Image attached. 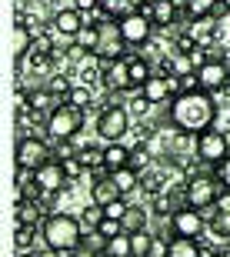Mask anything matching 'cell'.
<instances>
[{
  "mask_svg": "<svg viewBox=\"0 0 230 257\" xmlns=\"http://www.w3.org/2000/svg\"><path fill=\"white\" fill-rule=\"evenodd\" d=\"M167 120H170V127L197 137V134L213 127V120H217V100H213V94H207V90L177 94L170 100V107H167Z\"/></svg>",
  "mask_w": 230,
  "mask_h": 257,
  "instance_id": "obj_1",
  "label": "cell"
},
{
  "mask_svg": "<svg viewBox=\"0 0 230 257\" xmlns=\"http://www.w3.org/2000/svg\"><path fill=\"white\" fill-rule=\"evenodd\" d=\"M84 224H80V217H74V214H50L44 224H40V240H44V247H54L60 250V254H70V250H77L80 244H84Z\"/></svg>",
  "mask_w": 230,
  "mask_h": 257,
  "instance_id": "obj_2",
  "label": "cell"
},
{
  "mask_svg": "<svg viewBox=\"0 0 230 257\" xmlns=\"http://www.w3.org/2000/svg\"><path fill=\"white\" fill-rule=\"evenodd\" d=\"M84 117H87V110H80V107L64 100V104L47 117V127H44V131H47L50 141H70V137H77V134L84 131Z\"/></svg>",
  "mask_w": 230,
  "mask_h": 257,
  "instance_id": "obj_3",
  "label": "cell"
},
{
  "mask_svg": "<svg viewBox=\"0 0 230 257\" xmlns=\"http://www.w3.org/2000/svg\"><path fill=\"white\" fill-rule=\"evenodd\" d=\"M47 161H54V147L47 144V137H40V134L17 137V151H14V164H17V167L37 171V167H44Z\"/></svg>",
  "mask_w": 230,
  "mask_h": 257,
  "instance_id": "obj_4",
  "label": "cell"
},
{
  "mask_svg": "<svg viewBox=\"0 0 230 257\" xmlns=\"http://www.w3.org/2000/svg\"><path fill=\"white\" fill-rule=\"evenodd\" d=\"M223 184L217 181V174H197V177H190V181H183V197H187V204L197 210H207L217 204V197H220Z\"/></svg>",
  "mask_w": 230,
  "mask_h": 257,
  "instance_id": "obj_5",
  "label": "cell"
},
{
  "mask_svg": "<svg viewBox=\"0 0 230 257\" xmlns=\"http://www.w3.org/2000/svg\"><path fill=\"white\" fill-rule=\"evenodd\" d=\"M193 154H197V161L207 164V167H217L220 161H227L230 151H227V141H223V131L210 127V131L197 134V141H193Z\"/></svg>",
  "mask_w": 230,
  "mask_h": 257,
  "instance_id": "obj_6",
  "label": "cell"
},
{
  "mask_svg": "<svg viewBox=\"0 0 230 257\" xmlns=\"http://www.w3.org/2000/svg\"><path fill=\"white\" fill-rule=\"evenodd\" d=\"M117 24H120V34H124L127 47H137V50H140L147 40L157 34V27H153V20H150V14H147V10H134V14L120 17Z\"/></svg>",
  "mask_w": 230,
  "mask_h": 257,
  "instance_id": "obj_7",
  "label": "cell"
},
{
  "mask_svg": "<svg viewBox=\"0 0 230 257\" xmlns=\"http://www.w3.org/2000/svg\"><path fill=\"white\" fill-rule=\"evenodd\" d=\"M127 131H130V110H127V104H110L107 110H100V117H97V134H100L107 144L120 141Z\"/></svg>",
  "mask_w": 230,
  "mask_h": 257,
  "instance_id": "obj_8",
  "label": "cell"
},
{
  "mask_svg": "<svg viewBox=\"0 0 230 257\" xmlns=\"http://www.w3.org/2000/svg\"><path fill=\"white\" fill-rule=\"evenodd\" d=\"M127 54H130V47H127L124 34H120V24H117V20L100 24V47H97L94 57L100 60V64H110V60L127 57Z\"/></svg>",
  "mask_w": 230,
  "mask_h": 257,
  "instance_id": "obj_9",
  "label": "cell"
},
{
  "mask_svg": "<svg viewBox=\"0 0 230 257\" xmlns=\"http://www.w3.org/2000/svg\"><path fill=\"white\" fill-rule=\"evenodd\" d=\"M34 184L40 187V194H47V197H57L64 187L70 184V177H67V171H64V161H47L44 167H37L34 171Z\"/></svg>",
  "mask_w": 230,
  "mask_h": 257,
  "instance_id": "obj_10",
  "label": "cell"
},
{
  "mask_svg": "<svg viewBox=\"0 0 230 257\" xmlns=\"http://www.w3.org/2000/svg\"><path fill=\"white\" fill-rule=\"evenodd\" d=\"M197 80H200V90L207 94H223L230 84V60H207V64L197 67Z\"/></svg>",
  "mask_w": 230,
  "mask_h": 257,
  "instance_id": "obj_11",
  "label": "cell"
},
{
  "mask_svg": "<svg viewBox=\"0 0 230 257\" xmlns=\"http://www.w3.org/2000/svg\"><path fill=\"white\" fill-rule=\"evenodd\" d=\"M170 224H173V230H177V237H200L210 220L203 217V210L190 207V204H183V207L170 217Z\"/></svg>",
  "mask_w": 230,
  "mask_h": 257,
  "instance_id": "obj_12",
  "label": "cell"
},
{
  "mask_svg": "<svg viewBox=\"0 0 230 257\" xmlns=\"http://www.w3.org/2000/svg\"><path fill=\"white\" fill-rule=\"evenodd\" d=\"M140 94H144L153 107H157V104H167V100H173V97H177V77L153 74L150 80L140 87Z\"/></svg>",
  "mask_w": 230,
  "mask_h": 257,
  "instance_id": "obj_13",
  "label": "cell"
},
{
  "mask_svg": "<svg viewBox=\"0 0 230 257\" xmlns=\"http://www.w3.org/2000/svg\"><path fill=\"white\" fill-rule=\"evenodd\" d=\"M84 24H87V14H80L77 7H64V10H57V14L50 17V27H54V34H60V37H70V40L80 34V27H84Z\"/></svg>",
  "mask_w": 230,
  "mask_h": 257,
  "instance_id": "obj_14",
  "label": "cell"
},
{
  "mask_svg": "<svg viewBox=\"0 0 230 257\" xmlns=\"http://www.w3.org/2000/svg\"><path fill=\"white\" fill-rule=\"evenodd\" d=\"M104 87L107 90H134V80H130V60L117 57L110 64H104Z\"/></svg>",
  "mask_w": 230,
  "mask_h": 257,
  "instance_id": "obj_15",
  "label": "cell"
},
{
  "mask_svg": "<svg viewBox=\"0 0 230 257\" xmlns=\"http://www.w3.org/2000/svg\"><path fill=\"white\" fill-rule=\"evenodd\" d=\"M140 10H147V14H150V20H153V27H157V30L173 27V24H177V17H180V7H177L173 0H157V4L140 7Z\"/></svg>",
  "mask_w": 230,
  "mask_h": 257,
  "instance_id": "obj_16",
  "label": "cell"
},
{
  "mask_svg": "<svg viewBox=\"0 0 230 257\" xmlns=\"http://www.w3.org/2000/svg\"><path fill=\"white\" fill-rule=\"evenodd\" d=\"M187 30L193 34V40H197L200 47H213V44L220 40V27H217V17H193Z\"/></svg>",
  "mask_w": 230,
  "mask_h": 257,
  "instance_id": "obj_17",
  "label": "cell"
},
{
  "mask_svg": "<svg viewBox=\"0 0 230 257\" xmlns=\"http://www.w3.org/2000/svg\"><path fill=\"white\" fill-rule=\"evenodd\" d=\"M117 197H124V194H120V187L114 184V177H110V174H104V177H97V181L90 184V200H94V204H100V207L114 204Z\"/></svg>",
  "mask_w": 230,
  "mask_h": 257,
  "instance_id": "obj_18",
  "label": "cell"
},
{
  "mask_svg": "<svg viewBox=\"0 0 230 257\" xmlns=\"http://www.w3.org/2000/svg\"><path fill=\"white\" fill-rule=\"evenodd\" d=\"M50 214L47 210H44V204H40V200H24V204H14V220H17V224H44V220H47Z\"/></svg>",
  "mask_w": 230,
  "mask_h": 257,
  "instance_id": "obj_19",
  "label": "cell"
},
{
  "mask_svg": "<svg viewBox=\"0 0 230 257\" xmlns=\"http://www.w3.org/2000/svg\"><path fill=\"white\" fill-rule=\"evenodd\" d=\"M163 257H203V244L200 237H173L163 247Z\"/></svg>",
  "mask_w": 230,
  "mask_h": 257,
  "instance_id": "obj_20",
  "label": "cell"
},
{
  "mask_svg": "<svg viewBox=\"0 0 230 257\" xmlns=\"http://www.w3.org/2000/svg\"><path fill=\"white\" fill-rule=\"evenodd\" d=\"M30 47H34V30L24 24H14V64H27Z\"/></svg>",
  "mask_w": 230,
  "mask_h": 257,
  "instance_id": "obj_21",
  "label": "cell"
},
{
  "mask_svg": "<svg viewBox=\"0 0 230 257\" xmlns=\"http://www.w3.org/2000/svg\"><path fill=\"white\" fill-rule=\"evenodd\" d=\"M110 177H114V184L120 187V194H134V191H140V177L144 174L137 171L134 164H127V167H117V171H110Z\"/></svg>",
  "mask_w": 230,
  "mask_h": 257,
  "instance_id": "obj_22",
  "label": "cell"
},
{
  "mask_svg": "<svg viewBox=\"0 0 230 257\" xmlns=\"http://www.w3.org/2000/svg\"><path fill=\"white\" fill-rule=\"evenodd\" d=\"M37 237H40L37 224H17V230H14V247H17V254L37 250Z\"/></svg>",
  "mask_w": 230,
  "mask_h": 257,
  "instance_id": "obj_23",
  "label": "cell"
},
{
  "mask_svg": "<svg viewBox=\"0 0 230 257\" xmlns=\"http://www.w3.org/2000/svg\"><path fill=\"white\" fill-rule=\"evenodd\" d=\"M130 164V147H124L120 141L104 144V167L107 171H117V167H127Z\"/></svg>",
  "mask_w": 230,
  "mask_h": 257,
  "instance_id": "obj_24",
  "label": "cell"
},
{
  "mask_svg": "<svg viewBox=\"0 0 230 257\" xmlns=\"http://www.w3.org/2000/svg\"><path fill=\"white\" fill-rule=\"evenodd\" d=\"M150 214H153V210L140 207V204H130V207H127V214L120 217V224H124L127 234H137V230H147V217H150Z\"/></svg>",
  "mask_w": 230,
  "mask_h": 257,
  "instance_id": "obj_25",
  "label": "cell"
},
{
  "mask_svg": "<svg viewBox=\"0 0 230 257\" xmlns=\"http://www.w3.org/2000/svg\"><path fill=\"white\" fill-rule=\"evenodd\" d=\"M127 60H130V80H134V90H140V87L153 77V64L144 60L140 54H127Z\"/></svg>",
  "mask_w": 230,
  "mask_h": 257,
  "instance_id": "obj_26",
  "label": "cell"
},
{
  "mask_svg": "<svg viewBox=\"0 0 230 257\" xmlns=\"http://www.w3.org/2000/svg\"><path fill=\"white\" fill-rule=\"evenodd\" d=\"M74 44L80 50H87V54H97V47H100V24L87 20L84 27H80V34L74 37Z\"/></svg>",
  "mask_w": 230,
  "mask_h": 257,
  "instance_id": "obj_27",
  "label": "cell"
},
{
  "mask_svg": "<svg viewBox=\"0 0 230 257\" xmlns=\"http://www.w3.org/2000/svg\"><path fill=\"white\" fill-rule=\"evenodd\" d=\"M77 157H80V164L87 167V174H90V171H107V167H104V147H94V144H80Z\"/></svg>",
  "mask_w": 230,
  "mask_h": 257,
  "instance_id": "obj_28",
  "label": "cell"
},
{
  "mask_svg": "<svg viewBox=\"0 0 230 257\" xmlns=\"http://www.w3.org/2000/svg\"><path fill=\"white\" fill-rule=\"evenodd\" d=\"M104 257H134V244H130V234H117V237L107 240L104 247Z\"/></svg>",
  "mask_w": 230,
  "mask_h": 257,
  "instance_id": "obj_29",
  "label": "cell"
},
{
  "mask_svg": "<svg viewBox=\"0 0 230 257\" xmlns=\"http://www.w3.org/2000/svg\"><path fill=\"white\" fill-rule=\"evenodd\" d=\"M80 84H87V87H100L104 84V64H100V60L97 57H90V64H84L80 67Z\"/></svg>",
  "mask_w": 230,
  "mask_h": 257,
  "instance_id": "obj_30",
  "label": "cell"
},
{
  "mask_svg": "<svg viewBox=\"0 0 230 257\" xmlns=\"http://www.w3.org/2000/svg\"><path fill=\"white\" fill-rule=\"evenodd\" d=\"M100 7L114 20H120V17H127V14H134V10H140V0H100Z\"/></svg>",
  "mask_w": 230,
  "mask_h": 257,
  "instance_id": "obj_31",
  "label": "cell"
},
{
  "mask_svg": "<svg viewBox=\"0 0 230 257\" xmlns=\"http://www.w3.org/2000/svg\"><path fill=\"white\" fill-rule=\"evenodd\" d=\"M67 104L80 107V110H87V107H94V104H97L94 87H87V84H74V90L67 94Z\"/></svg>",
  "mask_w": 230,
  "mask_h": 257,
  "instance_id": "obj_32",
  "label": "cell"
},
{
  "mask_svg": "<svg viewBox=\"0 0 230 257\" xmlns=\"http://www.w3.org/2000/svg\"><path fill=\"white\" fill-rule=\"evenodd\" d=\"M104 217H107L104 207H100V204H94V200H90V204H87V207L80 210V224H84V230H97Z\"/></svg>",
  "mask_w": 230,
  "mask_h": 257,
  "instance_id": "obj_33",
  "label": "cell"
},
{
  "mask_svg": "<svg viewBox=\"0 0 230 257\" xmlns=\"http://www.w3.org/2000/svg\"><path fill=\"white\" fill-rule=\"evenodd\" d=\"M187 10L190 17H213L220 10V0H187Z\"/></svg>",
  "mask_w": 230,
  "mask_h": 257,
  "instance_id": "obj_34",
  "label": "cell"
},
{
  "mask_svg": "<svg viewBox=\"0 0 230 257\" xmlns=\"http://www.w3.org/2000/svg\"><path fill=\"white\" fill-rule=\"evenodd\" d=\"M210 230L217 237L230 240V210H217L213 207V217H210Z\"/></svg>",
  "mask_w": 230,
  "mask_h": 257,
  "instance_id": "obj_35",
  "label": "cell"
},
{
  "mask_svg": "<svg viewBox=\"0 0 230 257\" xmlns=\"http://www.w3.org/2000/svg\"><path fill=\"white\" fill-rule=\"evenodd\" d=\"M47 87L60 97V100H67V94L74 90V80H70L67 74H54V77H47Z\"/></svg>",
  "mask_w": 230,
  "mask_h": 257,
  "instance_id": "obj_36",
  "label": "cell"
},
{
  "mask_svg": "<svg viewBox=\"0 0 230 257\" xmlns=\"http://www.w3.org/2000/svg\"><path fill=\"white\" fill-rule=\"evenodd\" d=\"M170 60H173V77H183V74H193V70H197V60H193L190 54H177V50H173Z\"/></svg>",
  "mask_w": 230,
  "mask_h": 257,
  "instance_id": "obj_37",
  "label": "cell"
},
{
  "mask_svg": "<svg viewBox=\"0 0 230 257\" xmlns=\"http://www.w3.org/2000/svg\"><path fill=\"white\" fill-rule=\"evenodd\" d=\"M170 47L177 50V54H197V50H200V44L193 40V34H190V30H183V34H177V37H173V44H170Z\"/></svg>",
  "mask_w": 230,
  "mask_h": 257,
  "instance_id": "obj_38",
  "label": "cell"
},
{
  "mask_svg": "<svg viewBox=\"0 0 230 257\" xmlns=\"http://www.w3.org/2000/svg\"><path fill=\"white\" fill-rule=\"evenodd\" d=\"M130 164H134L137 171H144L147 164H150V151H147V141H140L137 147H130Z\"/></svg>",
  "mask_w": 230,
  "mask_h": 257,
  "instance_id": "obj_39",
  "label": "cell"
},
{
  "mask_svg": "<svg viewBox=\"0 0 230 257\" xmlns=\"http://www.w3.org/2000/svg\"><path fill=\"white\" fill-rule=\"evenodd\" d=\"M97 230H100V234H104V237L110 240V237H117V234H124V224H120V220H117V217H104V220H100V227H97Z\"/></svg>",
  "mask_w": 230,
  "mask_h": 257,
  "instance_id": "obj_40",
  "label": "cell"
},
{
  "mask_svg": "<svg viewBox=\"0 0 230 257\" xmlns=\"http://www.w3.org/2000/svg\"><path fill=\"white\" fill-rule=\"evenodd\" d=\"M64 171H67L70 184H74V181H80V177L87 174V167L80 164V157H67V161H64Z\"/></svg>",
  "mask_w": 230,
  "mask_h": 257,
  "instance_id": "obj_41",
  "label": "cell"
},
{
  "mask_svg": "<svg viewBox=\"0 0 230 257\" xmlns=\"http://www.w3.org/2000/svg\"><path fill=\"white\" fill-rule=\"evenodd\" d=\"M190 90H200L197 70H193V74H183V77H177V94H190Z\"/></svg>",
  "mask_w": 230,
  "mask_h": 257,
  "instance_id": "obj_42",
  "label": "cell"
},
{
  "mask_svg": "<svg viewBox=\"0 0 230 257\" xmlns=\"http://www.w3.org/2000/svg\"><path fill=\"white\" fill-rule=\"evenodd\" d=\"M150 100H147V97L144 94H140V90H137V97H130V104H127V110H130V114H140V117H144V114H150Z\"/></svg>",
  "mask_w": 230,
  "mask_h": 257,
  "instance_id": "obj_43",
  "label": "cell"
},
{
  "mask_svg": "<svg viewBox=\"0 0 230 257\" xmlns=\"http://www.w3.org/2000/svg\"><path fill=\"white\" fill-rule=\"evenodd\" d=\"M127 207H130V204H127V197H117L114 204H107V207H104V214H107V217H117V220H120L127 214Z\"/></svg>",
  "mask_w": 230,
  "mask_h": 257,
  "instance_id": "obj_44",
  "label": "cell"
},
{
  "mask_svg": "<svg viewBox=\"0 0 230 257\" xmlns=\"http://www.w3.org/2000/svg\"><path fill=\"white\" fill-rule=\"evenodd\" d=\"M74 7L80 14H87V17H94L97 10H100V0H74Z\"/></svg>",
  "mask_w": 230,
  "mask_h": 257,
  "instance_id": "obj_45",
  "label": "cell"
},
{
  "mask_svg": "<svg viewBox=\"0 0 230 257\" xmlns=\"http://www.w3.org/2000/svg\"><path fill=\"white\" fill-rule=\"evenodd\" d=\"M213 174H217V181H220L223 187H230V157L217 164V167H213Z\"/></svg>",
  "mask_w": 230,
  "mask_h": 257,
  "instance_id": "obj_46",
  "label": "cell"
},
{
  "mask_svg": "<svg viewBox=\"0 0 230 257\" xmlns=\"http://www.w3.org/2000/svg\"><path fill=\"white\" fill-rule=\"evenodd\" d=\"M217 210H230V187H223L220 197H217V204H213Z\"/></svg>",
  "mask_w": 230,
  "mask_h": 257,
  "instance_id": "obj_47",
  "label": "cell"
},
{
  "mask_svg": "<svg viewBox=\"0 0 230 257\" xmlns=\"http://www.w3.org/2000/svg\"><path fill=\"white\" fill-rule=\"evenodd\" d=\"M34 254H37V257H64V254H60V250H54V247H44V250H34Z\"/></svg>",
  "mask_w": 230,
  "mask_h": 257,
  "instance_id": "obj_48",
  "label": "cell"
},
{
  "mask_svg": "<svg viewBox=\"0 0 230 257\" xmlns=\"http://www.w3.org/2000/svg\"><path fill=\"white\" fill-rule=\"evenodd\" d=\"M223 14H230V0H220V10H217L213 17H223Z\"/></svg>",
  "mask_w": 230,
  "mask_h": 257,
  "instance_id": "obj_49",
  "label": "cell"
},
{
  "mask_svg": "<svg viewBox=\"0 0 230 257\" xmlns=\"http://www.w3.org/2000/svg\"><path fill=\"white\" fill-rule=\"evenodd\" d=\"M223 141H227V151H230V127H223Z\"/></svg>",
  "mask_w": 230,
  "mask_h": 257,
  "instance_id": "obj_50",
  "label": "cell"
},
{
  "mask_svg": "<svg viewBox=\"0 0 230 257\" xmlns=\"http://www.w3.org/2000/svg\"><path fill=\"white\" fill-rule=\"evenodd\" d=\"M210 257H230V250H217V254H210Z\"/></svg>",
  "mask_w": 230,
  "mask_h": 257,
  "instance_id": "obj_51",
  "label": "cell"
},
{
  "mask_svg": "<svg viewBox=\"0 0 230 257\" xmlns=\"http://www.w3.org/2000/svg\"><path fill=\"white\" fill-rule=\"evenodd\" d=\"M150 4H157V0H140V7H150Z\"/></svg>",
  "mask_w": 230,
  "mask_h": 257,
  "instance_id": "obj_52",
  "label": "cell"
},
{
  "mask_svg": "<svg viewBox=\"0 0 230 257\" xmlns=\"http://www.w3.org/2000/svg\"><path fill=\"white\" fill-rule=\"evenodd\" d=\"M17 257H37V254H34V250H27V254H17Z\"/></svg>",
  "mask_w": 230,
  "mask_h": 257,
  "instance_id": "obj_53",
  "label": "cell"
},
{
  "mask_svg": "<svg viewBox=\"0 0 230 257\" xmlns=\"http://www.w3.org/2000/svg\"><path fill=\"white\" fill-rule=\"evenodd\" d=\"M97 257H104V254H97Z\"/></svg>",
  "mask_w": 230,
  "mask_h": 257,
  "instance_id": "obj_54",
  "label": "cell"
}]
</instances>
